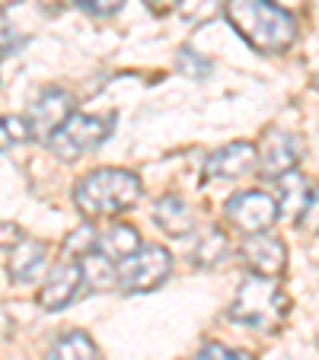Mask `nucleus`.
I'll use <instances>...</instances> for the list:
<instances>
[{
  "mask_svg": "<svg viewBox=\"0 0 319 360\" xmlns=\"http://www.w3.org/2000/svg\"><path fill=\"white\" fill-rule=\"evenodd\" d=\"M122 4L125 0H77V7H83L93 16H112L122 10Z\"/></svg>",
  "mask_w": 319,
  "mask_h": 360,
  "instance_id": "5701e85b",
  "label": "nucleus"
},
{
  "mask_svg": "<svg viewBox=\"0 0 319 360\" xmlns=\"http://www.w3.org/2000/svg\"><path fill=\"white\" fill-rule=\"evenodd\" d=\"M281 217V201H275L272 195L265 191H237V195L227 201V220H230L237 230H243L246 236L252 233H265L275 220Z\"/></svg>",
  "mask_w": 319,
  "mask_h": 360,
  "instance_id": "423d86ee",
  "label": "nucleus"
},
{
  "mask_svg": "<svg viewBox=\"0 0 319 360\" xmlns=\"http://www.w3.org/2000/svg\"><path fill=\"white\" fill-rule=\"evenodd\" d=\"M220 0H179V10H182L185 22H192V26H201V22H208L211 16L218 13Z\"/></svg>",
  "mask_w": 319,
  "mask_h": 360,
  "instance_id": "a211bd4d",
  "label": "nucleus"
},
{
  "mask_svg": "<svg viewBox=\"0 0 319 360\" xmlns=\"http://www.w3.org/2000/svg\"><path fill=\"white\" fill-rule=\"evenodd\" d=\"M297 224H300V230H306V233H319V188L310 191V201H306L304 214L297 217Z\"/></svg>",
  "mask_w": 319,
  "mask_h": 360,
  "instance_id": "412c9836",
  "label": "nucleus"
},
{
  "mask_svg": "<svg viewBox=\"0 0 319 360\" xmlns=\"http://www.w3.org/2000/svg\"><path fill=\"white\" fill-rule=\"evenodd\" d=\"M26 137H32L29 122H23V118H4V150H10V143L26 141Z\"/></svg>",
  "mask_w": 319,
  "mask_h": 360,
  "instance_id": "4be33fe9",
  "label": "nucleus"
},
{
  "mask_svg": "<svg viewBox=\"0 0 319 360\" xmlns=\"http://www.w3.org/2000/svg\"><path fill=\"white\" fill-rule=\"evenodd\" d=\"M109 118H96V115H70L64 122V128L51 137V150H55L61 160H77L89 150H96L106 137H109Z\"/></svg>",
  "mask_w": 319,
  "mask_h": 360,
  "instance_id": "39448f33",
  "label": "nucleus"
},
{
  "mask_svg": "<svg viewBox=\"0 0 319 360\" xmlns=\"http://www.w3.org/2000/svg\"><path fill=\"white\" fill-rule=\"evenodd\" d=\"M144 4H147V7L154 10L156 16H166L170 10H176V7H179V0H144Z\"/></svg>",
  "mask_w": 319,
  "mask_h": 360,
  "instance_id": "393cba45",
  "label": "nucleus"
},
{
  "mask_svg": "<svg viewBox=\"0 0 319 360\" xmlns=\"http://www.w3.org/2000/svg\"><path fill=\"white\" fill-rule=\"evenodd\" d=\"M287 309H291V300L278 281L265 274H249L230 303V319L256 332H272L284 322Z\"/></svg>",
  "mask_w": 319,
  "mask_h": 360,
  "instance_id": "7ed1b4c3",
  "label": "nucleus"
},
{
  "mask_svg": "<svg viewBox=\"0 0 319 360\" xmlns=\"http://www.w3.org/2000/svg\"><path fill=\"white\" fill-rule=\"evenodd\" d=\"M0 4H4V10H7L10 4H20V0H0Z\"/></svg>",
  "mask_w": 319,
  "mask_h": 360,
  "instance_id": "a878e982",
  "label": "nucleus"
},
{
  "mask_svg": "<svg viewBox=\"0 0 319 360\" xmlns=\"http://www.w3.org/2000/svg\"><path fill=\"white\" fill-rule=\"evenodd\" d=\"M74 115V102H70V96L64 93V89H42L39 96H35V102L29 105V131H32V137H39V141H51V137L58 134V131L64 128V122Z\"/></svg>",
  "mask_w": 319,
  "mask_h": 360,
  "instance_id": "0eeeda50",
  "label": "nucleus"
},
{
  "mask_svg": "<svg viewBox=\"0 0 319 360\" xmlns=\"http://www.w3.org/2000/svg\"><path fill=\"white\" fill-rule=\"evenodd\" d=\"M141 198V182L135 172L125 169H96L83 176L74 188V201L87 217H115L135 207Z\"/></svg>",
  "mask_w": 319,
  "mask_h": 360,
  "instance_id": "f03ea898",
  "label": "nucleus"
},
{
  "mask_svg": "<svg viewBox=\"0 0 319 360\" xmlns=\"http://www.w3.org/2000/svg\"><path fill=\"white\" fill-rule=\"evenodd\" d=\"M179 70H182L185 77L204 80V77L211 74V61L208 58H201L198 51H192V48H182V51H179Z\"/></svg>",
  "mask_w": 319,
  "mask_h": 360,
  "instance_id": "6ab92c4d",
  "label": "nucleus"
},
{
  "mask_svg": "<svg viewBox=\"0 0 319 360\" xmlns=\"http://www.w3.org/2000/svg\"><path fill=\"white\" fill-rule=\"evenodd\" d=\"M237 35L258 55H281L297 39V22L272 0H227L224 7Z\"/></svg>",
  "mask_w": 319,
  "mask_h": 360,
  "instance_id": "f257e3e1",
  "label": "nucleus"
},
{
  "mask_svg": "<svg viewBox=\"0 0 319 360\" xmlns=\"http://www.w3.org/2000/svg\"><path fill=\"white\" fill-rule=\"evenodd\" d=\"M170 268H173V259L163 245L144 243L135 255L118 262V287L128 293H147L163 284Z\"/></svg>",
  "mask_w": 319,
  "mask_h": 360,
  "instance_id": "20e7f679",
  "label": "nucleus"
},
{
  "mask_svg": "<svg viewBox=\"0 0 319 360\" xmlns=\"http://www.w3.org/2000/svg\"><path fill=\"white\" fill-rule=\"evenodd\" d=\"M45 360H99V351L83 332H68L48 347Z\"/></svg>",
  "mask_w": 319,
  "mask_h": 360,
  "instance_id": "2eb2a0df",
  "label": "nucleus"
},
{
  "mask_svg": "<svg viewBox=\"0 0 319 360\" xmlns=\"http://www.w3.org/2000/svg\"><path fill=\"white\" fill-rule=\"evenodd\" d=\"M278 185H281V211H284L287 217L297 220L300 214H304L306 201H310V188H306V179L300 176L297 169H291V172H284V176L278 179Z\"/></svg>",
  "mask_w": 319,
  "mask_h": 360,
  "instance_id": "dca6fc26",
  "label": "nucleus"
},
{
  "mask_svg": "<svg viewBox=\"0 0 319 360\" xmlns=\"http://www.w3.org/2000/svg\"><path fill=\"white\" fill-rule=\"evenodd\" d=\"M45 265V243L39 239H16L13 245H7V274L16 284H26Z\"/></svg>",
  "mask_w": 319,
  "mask_h": 360,
  "instance_id": "f8f14e48",
  "label": "nucleus"
},
{
  "mask_svg": "<svg viewBox=\"0 0 319 360\" xmlns=\"http://www.w3.org/2000/svg\"><path fill=\"white\" fill-rule=\"evenodd\" d=\"M154 220H156V226H160L163 233H170V236H185V233H192L189 204L176 195L160 198V204L154 207Z\"/></svg>",
  "mask_w": 319,
  "mask_h": 360,
  "instance_id": "4468645a",
  "label": "nucleus"
},
{
  "mask_svg": "<svg viewBox=\"0 0 319 360\" xmlns=\"http://www.w3.org/2000/svg\"><path fill=\"white\" fill-rule=\"evenodd\" d=\"M83 281V265L80 259H64L58 262L51 271H48L45 284L39 290V306L48 309V313H55V309H64L70 300L77 297V287Z\"/></svg>",
  "mask_w": 319,
  "mask_h": 360,
  "instance_id": "9d476101",
  "label": "nucleus"
},
{
  "mask_svg": "<svg viewBox=\"0 0 319 360\" xmlns=\"http://www.w3.org/2000/svg\"><path fill=\"white\" fill-rule=\"evenodd\" d=\"M96 239H99V233H96L93 226H80V230L64 243V249H68L74 259H83V255H89V249H96Z\"/></svg>",
  "mask_w": 319,
  "mask_h": 360,
  "instance_id": "aec40b11",
  "label": "nucleus"
},
{
  "mask_svg": "<svg viewBox=\"0 0 319 360\" xmlns=\"http://www.w3.org/2000/svg\"><path fill=\"white\" fill-rule=\"evenodd\" d=\"M141 236H137L135 226H125V224H115L109 226L106 233H99V239H96V252H102L106 259H112L118 265L122 259H128V255H135L137 249H141Z\"/></svg>",
  "mask_w": 319,
  "mask_h": 360,
  "instance_id": "ddd939ff",
  "label": "nucleus"
},
{
  "mask_svg": "<svg viewBox=\"0 0 319 360\" xmlns=\"http://www.w3.org/2000/svg\"><path fill=\"white\" fill-rule=\"evenodd\" d=\"M192 360H249L246 354H237V351H227L224 345H208L195 354Z\"/></svg>",
  "mask_w": 319,
  "mask_h": 360,
  "instance_id": "b1692460",
  "label": "nucleus"
},
{
  "mask_svg": "<svg viewBox=\"0 0 319 360\" xmlns=\"http://www.w3.org/2000/svg\"><path fill=\"white\" fill-rule=\"evenodd\" d=\"M239 262L249 268L252 274H265V278H278L287 268V245L272 233H252L239 245Z\"/></svg>",
  "mask_w": 319,
  "mask_h": 360,
  "instance_id": "1a4fd4ad",
  "label": "nucleus"
},
{
  "mask_svg": "<svg viewBox=\"0 0 319 360\" xmlns=\"http://www.w3.org/2000/svg\"><path fill=\"white\" fill-rule=\"evenodd\" d=\"M300 157H304V141L281 128L265 131L262 141H258V166L272 179H281L284 172H291L300 163Z\"/></svg>",
  "mask_w": 319,
  "mask_h": 360,
  "instance_id": "6e6552de",
  "label": "nucleus"
},
{
  "mask_svg": "<svg viewBox=\"0 0 319 360\" xmlns=\"http://www.w3.org/2000/svg\"><path fill=\"white\" fill-rule=\"evenodd\" d=\"M224 252H227V236L220 230H208L195 243V249H192L189 259L195 262L198 268H211V265H218V262L224 259Z\"/></svg>",
  "mask_w": 319,
  "mask_h": 360,
  "instance_id": "f3484780",
  "label": "nucleus"
},
{
  "mask_svg": "<svg viewBox=\"0 0 319 360\" xmlns=\"http://www.w3.org/2000/svg\"><path fill=\"white\" fill-rule=\"evenodd\" d=\"M258 163V150L246 141H233L227 147L214 150L204 163V179H224V182H233V179H243L252 166Z\"/></svg>",
  "mask_w": 319,
  "mask_h": 360,
  "instance_id": "9b49d317",
  "label": "nucleus"
}]
</instances>
